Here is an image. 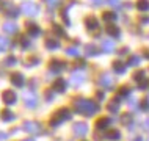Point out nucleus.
<instances>
[{"label":"nucleus","instance_id":"nucleus-7","mask_svg":"<svg viewBox=\"0 0 149 141\" xmlns=\"http://www.w3.org/2000/svg\"><path fill=\"white\" fill-rule=\"evenodd\" d=\"M24 100H25V105L29 108H35L36 103H38V97H36L35 92H27V94L24 96Z\"/></svg>","mask_w":149,"mask_h":141},{"label":"nucleus","instance_id":"nucleus-47","mask_svg":"<svg viewBox=\"0 0 149 141\" xmlns=\"http://www.w3.org/2000/svg\"><path fill=\"white\" fill-rule=\"evenodd\" d=\"M5 5H6V2H3V0H0V8H3Z\"/></svg>","mask_w":149,"mask_h":141},{"label":"nucleus","instance_id":"nucleus-5","mask_svg":"<svg viewBox=\"0 0 149 141\" xmlns=\"http://www.w3.org/2000/svg\"><path fill=\"white\" fill-rule=\"evenodd\" d=\"M72 132H74L75 136L82 138V136H85L88 133V126H86L85 122H75L74 127H72Z\"/></svg>","mask_w":149,"mask_h":141},{"label":"nucleus","instance_id":"nucleus-1","mask_svg":"<svg viewBox=\"0 0 149 141\" xmlns=\"http://www.w3.org/2000/svg\"><path fill=\"white\" fill-rule=\"evenodd\" d=\"M74 110L77 113H80V115H85V116H88V118H91V116H94L96 113L100 110V107L96 102H93V100L77 99L74 102Z\"/></svg>","mask_w":149,"mask_h":141},{"label":"nucleus","instance_id":"nucleus-25","mask_svg":"<svg viewBox=\"0 0 149 141\" xmlns=\"http://www.w3.org/2000/svg\"><path fill=\"white\" fill-rule=\"evenodd\" d=\"M46 47L49 50H55V49H58V47H60V42L57 41V39H47V41H46Z\"/></svg>","mask_w":149,"mask_h":141},{"label":"nucleus","instance_id":"nucleus-39","mask_svg":"<svg viewBox=\"0 0 149 141\" xmlns=\"http://www.w3.org/2000/svg\"><path fill=\"white\" fill-rule=\"evenodd\" d=\"M19 42H21V46H22V47H29V46H30V42L27 41V38H24V36L21 38V41H19Z\"/></svg>","mask_w":149,"mask_h":141},{"label":"nucleus","instance_id":"nucleus-32","mask_svg":"<svg viewBox=\"0 0 149 141\" xmlns=\"http://www.w3.org/2000/svg\"><path fill=\"white\" fill-rule=\"evenodd\" d=\"M6 47H10V41L5 38H0V49H6Z\"/></svg>","mask_w":149,"mask_h":141},{"label":"nucleus","instance_id":"nucleus-34","mask_svg":"<svg viewBox=\"0 0 149 141\" xmlns=\"http://www.w3.org/2000/svg\"><path fill=\"white\" fill-rule=\"evenodd\" d=\"M130 121H132L130 115H123V118H121V122H123V124H129Z\"/></svg>","mask_w":149,"mask_h":141},{"label":"nucleus","instance_id":"nucleus-3","mask_svg":"<svg viewBox=\"0 0 149 141\" xmlns=\"http://www.w3.org/2000/svg\"><path fill=\"white\" fill-rule=\"evenodd\" d=\"M22 128L27 133H33V135L41 133V126H39L38 122H35V121H25V122L22 124Z\"/></svg>","mask_w":149,"mask_h":141},{"label":"nucleus","instance_id":"nucleus-41","mask_svg":"<svg viewBox=\"0 0 149 141\" xmlns=\"http://www.w3.org/2000/svg\"><path fill=\"white\" fill-rule=\"evenodd\" d=\"M143 130H146V132H149V118L143 121Z\"/></svg>","mask_w":149,"mask_h":141},{"label":"nucleus","instance_id":"nucleus-13","mask_svg":"<svg viewBox=\"0 0 149 141\" xmlns=\"http://www.w3.org/2000/svg\"><path fill=\"white\" fill-rule=\"evenodd\" d=\"M11 83L14 85V86H24V83H25V80H24V75L19 74V72H14L13 75H11Z\"/></svg>","mask_w":149,"mask_h":141},{"label":"nucleus","instance_id":"nucleus-38","mask_svg":"<svg viewBox=\"0 0 149 141\" xmlns=\"http://www.w3.org/2000/svg\"><path fill=\"white\" fill-rule=\"evenodd\" d=\"M141 108L144 111L149 110V99H146V100H143V102H141Z\"/></svg>","mask_w":149,"mask_h":141},{"label":"nucleus","instance_id":"nucleus-30","mask_svg":"<svg viewBox=\"0 0 149 141\" xmlns=\"http://www.w3.org/2000/svg\"><path fill=\"white\" fill-rule=\"evenodd\" d=\"M140 64V56L138 55H132L127 61V66H138Z\"/></svg>","mask_w":149,"mask_h":141},{"label":"nucleus","instance_id":"nucleus-19","mask_svg":"<svg viewBox=\"0 0 149 141\" xmlns=\"http://www.w3.org/2000/svg\"><path fill=\"white\" fill-rule=\"evenodd\" d=\"M17 25H16L14 22H6L5 25H3V30H5V33H10V35H13V33H16L17 31Z\"/></svg>","mask_w":149,"mask_h":141},{"label":"nucleus","instance_id":"nucleus-46","mask_svg":"<svg viewBox=\"0 0 149 141\" xmlns=\"http://www.w3.org/2000/svg\"><path fill=\"white\" fill-rule=\"evenodd\" d=\"M141 24H149V17H141Z\"/></svg>","mask_w":149,"mask_h":141},{"label":"nucleus","instance_id":"nucleus-29","mask_svg":"<svg viewBox=\"0 0 149 141\" xmlns=\"http://www.w3.org/2000/svg\"><path fill=\"white\" fill-rule=\"evenodd\" d=\"M129 94H130V90H129L127 86H121V88H119V91H118V97H119V99L127 97Z\"/></svg>","mask_w":149,"mask_h":141},{"label":"nucleus","instance_id":"nucleus-49","mask_svg":"<svg viewBox=\"0 0 149 141\" xmlns=\"http://www.w3.org/2000/svg\"><path fill=\"white\" fill-rule=\"evenodd\" d=\"M134 141H143V140H141V138H135Z\"/></svg>","mask_w":149,"mask_h":141},{"label":"nucleus","instance_id":"nucleus-35","mask_svg":"<svg viewBox=\"0 0 149 141\" xmlns=\"http://www.w3.org/2000/svg\"><path fill=\"white\" fill-rule=\"evenodd\" d=\"M58 2H60V0H46V3H47V6H49V8L57 6V5H58Z\"/></svg>","mask_w":149,"mask_h":141},{"label":"nucleus","instance_id":"nucleus-31","mask_svg":"<svg viewBox=\"0 0 149 141\" xmlns=\"http://www.w3.org/2000/svg\"><path fill=\"white\" fill-rule=\"evenodd\" d=\"M144 78H146V77H144V71H136L135 74H134V80H135L136 83H140Z\"/></svg>","mask_w":149,"mask_h":141},{"label":"nucleus","instance_id":"nucleus-15","mask_svg":"<svg viewBox=\"0 0 149 141\" xmlns=\"http://www.w3.org/2000/svg\"><path fill=\"white\" fill-rule=\"evenodd\" d=\"M110 122H111V119L107 118V116H104V118L97 119V122H96V128H97V130H105Z\"/></svg>","mask_w":149,"mask_h":141},{"label":"nucleus","instance_id":"nucleus-26","mask_svg":"<svg viewBox=\"0 0 149 141\" xmlns=\"http://www.w3.org/2000/svg\"><path fill=\"white\" fill-rule=\"evenodd\" d=\"M102 17H104V21H105V22H115L116 19H118V16H116L115 13H110V11H108V13L105 11V13L102 14Z\"/></svg>","mask_w":149,"mask_h":141},{"label":"nucleus","instance_id":"nucleus-48","mask_svg":"<svg viewBox=\"0 0 149 141\" xmlns=\"http://www.w3.org/2000/svg\"><path fill=\"white\" fill-rule=\"evenodd\" d=\"M144 58H148V60H149V50L144 52Z\"/></svg>","mask_w":149,"mask_h":141},{"label":"nucleus","instance_id":"nucleus-8","mask_svg":"<svg viewBox=\"0 0 149 141\" xmlns=\"http://www.w3.org/2000/svg\"><path fill=\"white\" fill-rule=\"evenodd\" d=\"M113 83H115L113 78H111L108 74H102V75H100V78H99V85H100V86L108 88V90H110V88H113Z\"/></svg>","mask_w":149,"mask_h":141},{"label":"nucleus","instance_id":"nucleus-2","mask_svg":"<svg viewBox=\"0 0 149 141\" xmlns=\"http://www.w3.org/2000/svg\"><path fill=\"white\" fill-rule=\"evenodd\" d=\"M72 118L71 116V111H69V108H60L58 111H55V115H54V118L50 119V126H60L61 122H64V121H69Z\"/></svg>","mask_w":149,"mask_h":141},{"label":"nucleus","instance_id":"nucleus-4","mask_svg":"<svg viewBox=\"0 0 149 141\" xmlns=\"http://www.w3.org/2000/svg\"><path fill=\"white\" fill-rule=\"evenodd\" d=\"M22 11L25 13L27 16H30V17H33V16H38L39 13V8L36 3H31V2H27L22 5Z\"/></svg>","mask_w":149,"mask_h":141},{"label":"nucleus","instance_id":"nucleus-44","mask_svg":"<svg viewBox=\"0 0 149 141\" xmlns=\"http://www.w3.org/2000/svg\"><path fill=\"white\" fill-rule=\"evenodd\" d=\"M6 138H8V133H5V132H0V141L6 140Z\"/></svg>","mask_w":149,"mask_h":141},{"label":"nucleus","instance_id":"nucleus-6","mask_svg":"<svg viewBox=\"0 0 149 141\" xmlns=\"http://www.w3.org/2000/svg\"><path fill=\"white\" fill-rule=\"evenodd\" d=\"M3 100L6 102V105H13V103H16V100H17V94H16V91L6 90L5 92H3Z\"/></svg>","mask_w":149,"mask_h":141},{"label":"nucleus","instance_id":"nucleus-28","mask_svg":"<svg viewBox=\"0 0 149 141\" xmlns=\"http://www.w3.org/2000/svg\"><path fill=\"white\" fill-rule=\"evenodd\" d=\"M66 55L72 56V58H77V56L80 55V50L77 49V47H68V49H66Z\"/></svg>","mask_w":149,"mask_h":141},{"label":"nucleus","instance_id":"nucleus-40","mask_svg":"<svg viewBox=\"0 0 149 141\" xmlns=\"http://www.w3.org/2000/svg\"><path fill=\"white\" fill-rule=\"evenodd\" d=\"M54 31L57 35H60V36H64V31L61 30V27H54Z\"/></svg>","mask_w":149,"mask_h":141},{"label":"nucleus","instance_id":"nucleus-37","mask_svg":"<svg viewBox=\"0 0 149 141\" xmlns=\"http://www.w3.org/2000/svg\"><path fill=\"white\" fill-rule=\"evenodd\" d=\"M129 107H130V108H136V99L135 97L129 99Z\"/></svg>","mask_w":149,"mask_h":141},{"label":"nucleus","instance_id":"nucleus-23","mask_svg":"<svg viewBox=\"0 0 149 141\" xmlns=\"http://www.w3.org/2000/svg\"><path fill=\"white\" fill-rule=\"evenodd\" d=\"M113 71L116 72V74H124V72H126V66H124L123 63H119V61H115L113 63Z\"/></svg>","mask_w":149,"mask_h":141},{"label":"nucleus","instance_id":"nucleus-21","mask_svg":"<svg viewBox=\"0 0 149 141\" xmlns=\"http://www.w3.org/2000/svg\"><path fill=\"white\" fill-rule=\"evenodd\" d=\"M39 33H41V30H39L38 25H35V24H29V35L31 38H36Z\"/></svg>","mask_w":149,"mask_h":141},{"label":"nucleus","instance_id":"nucleus-45","mask_svg":"<svg viewBox=\"0 0 149 141\" xmlns=\"http://www.w3.org/2000/svg\"><path fill=\"white\" fill-rule=\"evenodd\" d=\"M91 2H93V5H102L104 0H91Z\"/></svg>","mask_w":149,"mask_h":141},{"label":"nucleus","instance_id":"nucleus-11","mask_svg":"<svg viewBox=\"0 0 149 141\" xmlns=\"http://www.w3.org/2000/svg\"><path fill=\"white\" fill-rule=\"evenodd\" d=\"M85 75L82 74V72H74V74L71 75V83L74 85V86H79V85H82L85 82Z\"/></svg>","mask_w":149,"mask_h":141},{"label":"nucleus","instance_id":"nucleus-12","mask_svg":"<svg viewBox=\"0 0 149 141\" xmlns=\"http://www.w3.org/2000/svg\"><path fill=\"white\" fill-rule=\"evenodd\" d=\"M64 66H66V64H64L63 61H60V60H52L50 61V71L57 72V74H60V72L64 69Z\"/></svg>","mask_w":149,"mask_h":141},{"label":"nucleus","instance_id":"nucleus-18","mask_svg":"<svg viewBox=\"0 0 149 141\" xmlns=\"http://www.w3.org/2000/svg\"><path fill=\"white\" fill-rule=\"evenodd\" d=\"M102 50L105 52V53H110V52L115 50V42L110 41V39H105V41H102Z\"/></svg>","mask_w":149,"mask_h":141},{"label":"nucleus","instance_id":"nucleus-10","mask_svg":"<svg viewBox=\"0 0 149 141\" xmlns=\"http://www.w3.org/2000/svg\"><path fill=\"white\" fill-rule=\"evenodd\" d=\"M85 25L90 31H93V30H97L99 28V22H97V19H96L94 16H88V17L85 19Z\"/></svg>","mask_w":149,"mask_h":141},{"label":"nucleus","instance_id":"nucleus-14","mask_svg":"<svg viewBox=\"0 0 149 141\" xmlns=\"http://www.w3.org/2000/svg\"><path fill=\"white\" fill-rule=\"evenodd\" d=\"M5 8H6V16H10V17H16V16L19 14V8L14 6L11 2H6Z\"/></svg>","mask_w":149,"mask_h":141},{"label":"nucleus","instance_id":"nucleus-16","mask_svg":"<svg viewBox=\"0 0 149 141\" xmlns=\"http://www.w3.org/2000/svg\"><path fill=\"white\" fill-rule=\"evenodd\" d=\"M105 136H107V140H110V141H116V140L121 138V132L118 128H110V130H107Z\"/></svg>","mask_w":149,"mask_h":141},{"label":"nucleus","instance_id":"nucleus-22","mask_svg":"<svg viewBox=\"0 0 149 141\" xmlns=\"http://www.w3.org/2000/svg\"><path fill=\"white\" fill-rule=\"evenodd\" d=\"M85 53L88 56H94V55H99L97 53V49H96L94 44H88V46H85Z\"/></svg>","mask_w":149,"mask_h":141},{"label":"nucleus","instance_id":"nucleus-36","mask_svg":"<svg viewBox=\"0 0 149 141\" xmlns=\"http://www.w3.org/2000/svg\"><path fill=\"white\" fill-rule=\"evenodd\" d=\"M16 63V58H14V56H8V58L5 60V64H6V66H11V64H14Z\"/></svg>","mask_w":149,"mask_h":141},{"label":"nucleus","instance_id":"nucleus-43","mask_svg":"<svg viewBox=\"0 0 149 141\" xmlns=\"http://www.w3.org/2000/svg\"><path fill=\"white\" fill-rule=\"evenodd\" d=\"M108 5H111V6H118L119 3H118V0H108Z\"/></svg>","mask_w":149,"mask_h":141},{"label":"nucleus","instance_id":"nucleus-50","mask_svg":"<svg viewBox=\"0 0 149 141\" xmlns=\"http://www.w3.org/2000/svg\"><path fill=\"white\" fill-rule=\"evenodd\" d=\"M25 141H33V140H25Z\"/></svg>","mask_w":149,"mask_h":141},{"label":"nucleus","instance_id":"nucleus-9","mask_svg":"<svg viewBox=\"0 0 149 141\" xmlns=\"http://www.w3.org/2000/svg\"><path fill=\"white\" fill-rule=\"evenodd\" d=\"M119 107H121V99L116 96V97L113 100H110V102L107 103V110L110 111V113H116V111H119Z\"/></svg>","mask_w":149,"mask_h":141},{"label":"nucleus","instance_id":"nucleus-24","mask_svg":"<svg viewBox=\"0 0 149 141\" xmlns=\"http://www.w3.org/2000/svg\"><path fill=\"white\" fill-rule=\"evenodd\" d=\"M2 119L6 121V122H10V121H14V119H16V116H14L13 111L5 110V111H2Z\"/></svg>","mask_w":149,"mask_h":141},{"label":"nucleus","instance_id":"nucleus-17","mask_svg":"<svg viewBox=\"0 0 149 141\" xmlns=\"http://www.w3.org/2000/svg\"><path fill=\"white\" fill-rule=\"evenodd\" d=\"M66 86H68V83H66V80H63V78H57V82L54 85V88L57 92H63L66 90Z\"/></svg>","mask_w":149,"mask_h":141},{"label":"nucleus","instance_id":"nucleus-42","mask_svg":"<svg viewBox=\"0 0 149 141\" xmlns=\"http://www.w3.org/2000/svg\"><path fill=\"white\" fill-rule=\"evenodd\" d=\"M38 61H39V60L36 58V56H33V58H29V63H30V64H36Z\"/></svg>","mask_w":149,"mask_h":141},{"label":"nucleus","instance_id":"nucleus-20","mask_svg":"<svg viewBox=\"0 0 149 141\" xmlns=\"http://www.w3.org/2000/svg\"><path fill=\"white\" fill-rule=\"evenodd\" d=\"M107 33L110 35V36H113V38H118V36L121 35V31H119V28L118 27H115V25H107Z\"/></svg>","mask_w":149,"mask_h":141},{"label":"nucleus","instance_id":"nucleus-27","mask_svg":"<svg viewBox=\"0 0 149 141\" xmlns=\"http://www.w3.org/2000/svg\"><path fill=\"white\" fill-rule=\"evenodd\" d=\"M136 8H138L140 11H149V0H138Z\"/></svg>","mask_w":149,"mask_h":141},{"label":"nucleus","instance_id":"nucleus-33","mask_svg":"<svg viewBox=\"0 0 149 141\" xmlns=\"http://www.w3.org/2000/svg\"><path fill=\"white\" fill-rule=\"evenodd\" d=\"M144 88H149V82H148L146 78L141 80V82L138 83V90H144Z\"/></svg>","mask_w":149,"mask_h":141}]
</instances>
